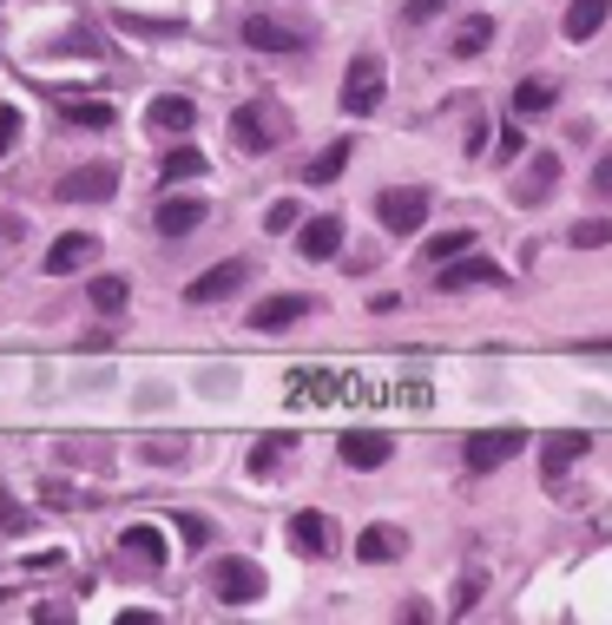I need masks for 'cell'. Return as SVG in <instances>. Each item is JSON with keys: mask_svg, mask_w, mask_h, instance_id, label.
<instances>
[{"mask_svg": "<svg viewBox=\"0 0 612 625\" xmlns=\"http://www.w3.org/2000/svg\"><path fill=\"white\" fill-rule=\"evenodd\" d=\"M145 119H152V132H171V138H185V132H191V119H198V112H191V99H178V92H158V99H152V112H145Z\"/></svg>", "mask_w": 612, "mask_h": 625, "instance_id": "obj_20", "label": "cell"}, {"mask_svg": "<svg viewBox=\"0 0 612 625\" xmlns=\"http://www.w3.org/2000/svg\"><path fill=\"white\" fill-rule=\"evenodd\" d=\"M488 40H494V20H461L448 46H455V59H475V53H481Z\"/></svg>", "mask_w": 612, "mask_h": 625, "instance_id": "obj_24", "label": "cell"}, {"mask_svg": "<svg viewBox=\"0 0 612 625\" xmlns=\"http://www.w3.org/2000/svg\"><path fill=\"white\" fill-rule=\"evenodd\" d=\"M607 13H612V0H574V7H567V20H560V26H567V40H574V46H580V40H593V33H600V26H607Z\"/></svg>", "mask_w": 612, "mask_h": 625, "instance_id": "obj_21", "label": "cell"}, {"mask_svg": "<svg viewBox=\"0 0 612 625\" xmlns=\"http://www.w3.org/2000/svg\"><path fill=\"white\" fill-rule=\"evenodd\" d=\"M297 316H310V297L283 290V297H264V303L251 310V330H290Z\"/></svg>", "mask_w": 612, "mask_h": 625, "instance_id": "obj_17", "label": "cell"}, {"mask_svg": "<svg viewBox=\"0 0 612 625\" xmlns=\"http://www.w3.org/2000/svg\"><path fill=\"white\" fill-rule=\"evenodd\" d=\"M158 567H165V534H158V527H125V534H119V573L152 580Z\"/></svg>", "mask_w": 612, "mask_h": 625, "instance_id": "obj_5", "label": "cell"}, {"mask_svg": "<svg viewBox=\"0 0 612 625\" xmlns=\"http://www.w3.org/2000/svg\"><path fill=\"white\" fill-rule=\"evenodd\" d=\"M53 191H59L66 204H105V198L119 191V171H112V165H79V171H66Z\"/></svg>", "mask_w": 612, "mask_h": 625, "instance_id": "obj_8", "label": "cell"}, {"mask_svg": "<svg viewBox=\"0 0 612 625\" xmlns=\"http://www.w3.org/2000/svg\"><path fill=\"white\" fill-rule=\"evenodd\" d=\"M178 534H185L191 547H204V540H211V521H204V514H178Z\"/></svg>", "mask_w": 612, "mask_h": 625, "instance_id": "obj_34", "label": "cell"}, {"mask_svg": "<svg viewBox=\"0 0 612 625\" xmlns=\"http://www.w3.org/2000/svg\"><path fill=\"white\" fill-rule=\"evenodd\" d=\"M349 152H356L349 138H336V145H323V152H316V158L303 165V185H336V178H343V165H349Z\"/></svg>", "mask_w": 612, "mask_h": 625, "instance_id": "obj_22", "label": "cell"}, {"mask_svg": "<svg viewBox=\"0 0 612 625\" xmlns=\"http://www.w3.org/2000/svg\"><path fill=\"white\" fill-rule=\"evenodd\" d=\"M567 237H574L580 250H600V244H612V224H607V217H580V224H574Z\"/></svg>", "mask_w": 612, "mask_h": 625, "instance_id": "obj_30", "label": "cell"}, {"mask_svg": "<svg viewBox=\"0 0 612 625\" xmlns=\"http://www.w3.org/2000/svg\"><path fill=\"white\" fill-rule=\"evenodd\" d=\"M554 105V79H521L514 86V112H547Z\"/></svg>", "mask_w": 612, "mask_h": 625, "instance_id": "obj_25", "label": "cell"}, {"mask_svg": "<svg viewBox=\"0 0 612 625\" xmlns=\"http://www.w3.org/2000/svg\"><path fill=\"white\" fill-rule=\"evenodd\" d=\"M402 554H409V534L402 527H363V540H356V560H369V567L402 560Z\"/></svg>", "mask_w": 612, "mask_h": 625, "instance_id": "obj_19", "label": "cell"}, {"mask_svg": "<svg viewBox=\"0 0 612 625\" xmlns=\"http://www.w3.org/2000/svg\"><path fill=\"white\" fill-rule=\"evenodd\" d=\"M283 442H290V435H264V442L251 448V475H257V481H264V475L283 461Z\"/></svg>", "mask_w": 612, "mask_h": 625, "instance_id": "obj_29", "label": "cell"}, {"mask_svg": "<svg viewBox=\"0 0 612 625\" xmlns=\"http://www.w3.org/2000/svg\"><path fill=\"white\" fill-rule=\"evenodd\" d=\"M20 125H26V119H20L13 105H0V158H7L13 145H20Z\"/></svg>", "mask_w": 612, "mask_h": 625, "instance_id": "obj_33", "label": "cell"}, {"mask_svg": "<svg viewBox=\"0 0 612 625\" xmlns=\"http://www.w3.org/2000/svg\"><path fill=\"white\" fill-rule=\"evenodd\" d=\"M92 257H99V237H92V231H66V237L46 250V270H53V277H73V270H86Z\"/></svg>", "mask_w": 612, "mask_h": 625, "instance_id": "obj_12", "label": "cell"}, {"mask_svg": "<svg viewBox=\"0 0 612 625\" xmlns=\"http://www.w3.org/2000/svg\"><path fill=\"white\" fill-rule=\"evenodd\" d=\"M376 224H382L389 237L422 231V224H429V191H422V185H389V191L376 198Z\"/></svg>", "mask_w": 612, "mask_h": 625, "instance_id": "obj_2", "label": "cell"}, {"mask_svg": "<svg viewBox=\"0 0 612 625\" xmlns=\"http://www.w3.org/2000/svg\"><path fill=\"white\" fill-rule=\"evenodd\" d=\"M521 152H527V138H521V132H514V125H508V132H501V138H494V158H521Z\"/></svg>", "mask_w": 612, "mask_h": 625, "instance_id": "obj_35", "label": "cell"}, {"mask_svg": "<svg viewBox=\"0 0 612 625\" xmlns=\"http://www.w3.org/2000/svg\"><path fill=\"white\" fill-rule=\"evenodd\" d=\"M204 217H211L204 198H165V204H158V231H165V237H191Z\"/></svg>", "mask_w": 612, "mask_h": 625, "instance_id": "obj_16", "label": "cell"}, {"mask_svg": "<svg viewBox=\"0 0 612 625\" xmlns=\"http://www.w3.org/2000/svg\"><path fill=\"white\" fill-rule=\"evenodd\" d=\"M66 125L99 132V125H112V105H105V99H79V105H66Z\"/></svg>", "mask_w": 612, "mask_h": 625, "instance_id": "obj_26", "label": "cell"}, {"mask_svg": "<svg viewBox=\"0 0 612 625\" xmlns=\"http://www.w3.org/2000/svg\"><path fill=\"white\" fill-rule=\"evenodd\" d=\"M554 191H560V158L554 152H534L527 171H521V185H514V204H547Z\"/></svg>", "mask_w": 612, "mask_h": 625, "instance_id": "obj_10", "label": "cell"}, {"mask_svg": "<svg viewBox=\"0 0 612 625\" xmlns=\"http://www.w3.org/2000/svg\"><path fill=\"white\" fill-rule=\"evenodd\" d=\"M382 92H389V72L363 53V59H349V79H343V112L349 119H369L376 105H382Z\"/></svg>", "mask_w": 612, "mask_h": 625, "instance_id": "obj_4", "label": "cell"}, {"mask_svg": "<svg viewBox=\"0 0 612 625\" xmlns=\"http://www.w3.org/2000/svg\"><path fill=\"white\" fill-rule=\"evenodd\" d=\"M290 547H297V554H330V547H336V527H330V514L303 507V514L290 521Z\"/></svg>", "mask_w": 612, "mask_h": 625, "instance_id": "obj_18", "label": "cell"}, {"mask_svg": "<svg viewBox=\"0 0 612 625\" xmlns=\"http://www.w3.org/2000/svg\"><path fill=\"white\" fill-rule=\"evenodd\" d=\"M244 277H251V264L244 257H224V264H211L191 290H185V303H198V310H211V303H224V297H237L244 290Z\"/></svg>", "mask_w": 612, "mask_h": 625, "instance_id": "obj_7", "label": "cell"}, {"mask_svg": "<svg viewBox=\"0 0 612 625\" xmlns=\"http://www.w3.org/2000/svg\"><path fill=\"white\" fill-rule=\"evenodd\" d=\"M475 283H508V277H501L494 257H475V250H461L455 264H442V290H475Z\"/></svg>", "mask_w": 612, "mask_h": 625, "instance_id": "obj_13", "label": "cell"}, {"mask_svg": "<svg viewBox=\"0 0 612 625\" xmlns=\"http://www.w3.org/2000/svg\"><path fill=\"white\" fill-rule=\"evenodd\" d=\"M481 587H488L481 573H468V580H461V593H455V613H461V620H468V613L481 606Z\"/></svg>", "mask_w": 612, "mask_h": 625, "instance_id": "obj_32", "label": "cell"}, {"mask_svg": "<svg viewBox=\"0 0 612 625\" xmlns=\"http://www.w3.org/2000/svg\"><path fill=\"white\" fill-rule=\"evenodd\" d=\"M198 171H204V152H198V145H178V152L165 158V171H158V178H165V185H178V178H198Z\"/></svg>", "mask_w": 612, "mask_h": 625, "instance_id": "obj_27", "label": "cell"}, {"mask_svg": "<svg viewBox=\"0 0 612 625\" xmlns=\"http://www.w3.org/2000/svg\"><path fill=\"white\" fill-rule=\"evenodd\" d=\"M587 448H593V442H587L580 428H560V435H547V448H541V468H547V481H560L574 461H587Z\"/></svg>", "mask_w": 612, "mask_h": 625, "instance_id": "obj_15", "label": "cell"}, {"mask_svg": "<svg viewBox=\"0 0 612 625\" xmlns=\"http://www.w3.org/2000/svg\"><path fill=\"white\" fill-rule=\"evenodd\" d=\"M593 191H600V198H612V152L593 165Z\"/></svg>", "mask_w": 612, "mask_h": 625, "instance_id": "obj_36", "label": "cell"}, {"mask_svg": "<svg viewBox=\"0 0 612 625\" xmlns=\"http://www.w3.org/2000/svg\"><path fill=\"white\" fill-rule=\"evenodd\" d=\"M461 250H475V231H442V237H435V244H429V264H435V270H442V264H455V257H461Z\"/></svg>", "mask_w": 612, "mask_h": 625, "instance_id": "obj_28", "label": "cell"}, {"mask_svg": "<svg viewBox=\"0 0 612 625\" xmlns=\"http://www.w3.org/2000/svg\"><path fill=\"white\" fill-rule=\"evenodd\" d=\"M86 297H92V310H99V316H119V310H125V297H132V283H125V277H92V283H86Z\"/></svg>", "mask_w": 612, "mask_h": 625, "instance_id": "obj_23", "label": "cell"}, {"mask_svg": "<svg viewBox=\"0 0 612 625\" xmlns=\"http://www.w3.org/2000/svg\"><path fill=\"white\" fill-rule=\"evenodd\" d=\"M283 138H290V112H283L277 99H244V105L231 112V145H237V152L257 158V152H277Z\"/></svg>", "mask_w": 612, "mask_h": 625, "instance_id": "obj_1", "label": "cell"}, {"mask_svg": "<svg viewBox=\"0 0 612 625\" xmlns=\"http://www.w3.org/2000/svg\"><path fill=\"white\" fill-rule=\"evenodd\" d=\"M297 224H303V211H297V198H277V204L264 211V231H277V237H283V231H297Z\"/></svg>", "mask_w": 612, "mask_h": 625, "instance_id": "obj_31", "label": "cell"}, {"mask_svg": "<svg viewBox=\"0 0 612 625\" xmlns=\"http://www.w3.org/2000/svg\"><path fill=\"white\" fill-rule=\"evenodd\" d=\"M297 250H303L310 264H330V257L343 250V217H310V224L297 231Z\"/></svg>", "mask_w": 612, "mask_h": 625, "instance_id": "obj_14", "label": "cell"}, {"mask_svg": "<svg viewBox=\"0 0 612 625\" xmlns=\"http://www.w3.org/2000/svg\"><path fill=\"white\" fill-rule=\"evenodd\" d=\"M244 46H257V53H303V26L270 20V13H251L244 20Z\"/></svg>", "mask_w": 612, "mask_h": 625, "instance_id": "obj_9", "label": "cell"}, {"mask_svg": "<svg viewBox=\"0 0 612 625\" xmlns=\"http://www.w3.org/2000/svg\"><path fill=\"white\" fill-rule=\"evenodd\" d=\"M521 448H527V435H521V428H481V435H468L461 461H468V475H494V468H508Z\"/></svg>", "mask_w": 612, "mask_h": 625, "instance_id": "obj_3", "label": "cell"}, {"mask_svg": "<svg viewBox=\"0 0 612 625\" xmlns=\"http://www.w3.org/2000/svg\"><path fill=\"white\" fill-rule=\"evenodd\" d=\"M402 13H409V20H435V13H442V0H409Z\"/></svg>", "mask_w": 612, "mask_h": 625, "instance_id": "obj_37", "label": "cell"}, {"mask_svg": "<svg viewBox=\"0 0 612 625\" xmlns=\"http://www.w3.org/2000/svg\"><path fill=\"white\" fill-rule=\"evenodd\" d=\"M389 448H396L389 435H376V428H349L336 455H343V468H356V475H376V468L389 461Z\"/></svg>", "mask_w": 612, "mask_h": 625, "instance_id": "obj_11", "label": "cell"}, {"mask_svg": "<svg viewBox=\"0 0 612 625\" xmlns=\"http://www.w3.org/2000/svg\"><path fill=\"white\" fill-rule=\"evenodd\" d=\"M211 593H218L224 606H257V600H264L257 560H218V567H211Z\"/></svg>", "mask_w": 612, "mask_h": 625, "instance_id": "obj_6", "label": "cell"}]
</instances>
